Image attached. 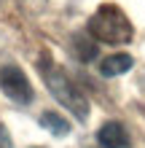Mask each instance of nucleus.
I'll list each match as a JSON object with an SVG mask.
<instances>
[{
    "mask_svg": "<svg viewBox=\"0 0 145 148\" xmlns=\"http://www.w3.org/2000/svg\"><path fill=\"white\" fill-rule=\"evenodd\" d=\"M86 30H89V35L94 38V40H99V43H110V46L129 43L132 35H134L132 22L126 19V14H124L118 5H113V3L99 5L97 11L91 14Z\"/></svg>",
    "mask_w": 145,
    "mask_h": 148,
    "instance_id": "f257e3e1",
    "label": "nucleus"
},
{
    "mask_svg": "<svg viewBox=\"0 0 145 148\" xmlns=\"http://www.w3.org/2000/svg\"><path fill=\"white\" fill-rule=\"evenodd\" d=\"M40 75H43L48 92L54 94V97L62 102L70 113H75V119H78V121H86V116H89V102H86V97L73 86V81L65 75L62 67H57L54 62H51L48 54L40 57Z\"/></svg>",
    "mask_w": 145,
    "mask_h": 148,
    "instance_id": "f03ea898",
    "label": "nucleus"
},
{
    "mask_svg": "<svg viewBox=\"0 0 145 148\" xmlns=\"http://www.w3.org/2000/svg\"><path fill=\"white\" fill-rule=\"evenodd\" d=\"M0 89L5 92V97H11L14 102H19V105H30L32 102V84L27 81V75H24L22 67L16 65H5L0 67Z\"/></svg>",
    "mask_w": 145,
    "mask_h": 148,
    "instance_id": "7ed1b4c3",
    "label": "nucleus"
},
{
    "mask_svg": "<svg viewBox=\"0 0 145 148\" xmlns=\"http://www.w3.org/2000/svg\"><path fill=\"white\" fill-rule=\"evenodd\" d=\"M97 143L102 148H129V135L118 121H108L97 129Z\"/></svg>",
    "mask_w": 145,
    "mask_h": 148,
    "instance_id": "20e7f679",
    "label": "nucleus"
},
{
    "mask_svg": "<svg viewBox=\"0 0 145 148\" xmlns=\"http://www.w3.org/2000/svg\"><path fill=\"white\" fill-rule=\"evenodd\" d=\"M132 65H134V59H132L129 54H110V57H105V59L99 62V73L105 75V78H113V75L126 73Z\"/></svg>",
    "mask_w": 145,
    "mask_h": 148,
    "instance_id": "39448f33",
    "label": "nucleus"
},
{
    "mask_svg": "<svg viewBox=\"0 0 145 148\" xmlns=\"http://www.w3.org/2000/svg\"><path fill=\"white\" fill-rule=\"evenodd\" d=\"M40 127H46L48 132H54L57 137H65L67 132H70V121H67L65 116H59V113H54V110H43L40 113Z\"/></svg>",
    "mask_w": 145,
    "mask_h": 148,
    "instance_id": "423d86ee",
    "label": "nucleus"
},
{
    "mask_svg": "<svg viewBox=\"0 0 145 148\" xmlns=\"http://www.w3.org/2000/svg\"><path fill=\"white\" fill-rule=\"evenodd\" d=\"M73 46H75V57H78L81 62H91V59L97 57V43L89 40L86 35H75Z\"/></svg>",
    "mask_w": 145,
    "mask_h": 148,
    "instance_id": "0eeeda50",
    "label": "nucleus"
}]
</instances>
